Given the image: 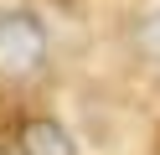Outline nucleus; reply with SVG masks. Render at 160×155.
Here are the masks:
<instances>
[{
	"label": "nucleus",
	"instance_id": "2",
	"mask_svg": "<svg viewBox=\"0 0 160 155\" xmlns=\"http://www.w3.org/2000/svg\"><path fill=\"white\" fill-rule=\"evenodd\" d=\"M21 155H78V145L57 119H26L21 124Z\"/></svg>",
	"mask_w": 160,
	"mask_h": 155
},
{
	"label": "nucleus",
	"instance_id": "1",
	"mask_svg": "<svg viewBox=\"0 0 160 155\" xmlns=\"http://www.w3.org/2000/svg\"><path fill=\"white\" fill-rule=\"evenodd\" d=\"M47 57V31L31 10H0V78H26Z\"/></svg>",
	"mask_w": 160,
	"mask_h": 155
},
{
	"label": "nucleus",
	"instance_id": "3",
	"mask_svg": "<svg viewBox=\"0 0 160 155\" xmlns=\"http://www.w3.org/2000/svg\"><path fill=\"white\" fill-rule=\"evenodd\" d=\"M134 47L145 52L150 62H160V10H150V16L139 21V31H134Z\"/></svg>",
	"mask_w": 160,
	"mask_h": 155
}]
</instances>
